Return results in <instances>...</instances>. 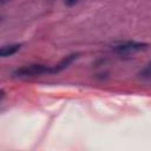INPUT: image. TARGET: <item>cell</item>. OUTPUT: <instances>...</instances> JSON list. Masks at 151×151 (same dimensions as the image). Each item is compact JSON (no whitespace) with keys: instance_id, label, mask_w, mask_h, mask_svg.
<instances>
[{"instance_id":"4","label":"cell","mask_w":151,"mask_h":151,"mask_svg":"<svg viewBox=\"0 0 151 151\" xmlns=\"http://www.w3.org/2000/svg\"><path fill=\"white\" fill-rule=\"evenodd\" d=\"M143 77H151V64L147 65V67L142 72Z\"/></svg>"},{"instance_id":"2","label":"cell","mask_w":151,"mask_h":151,"mask_svg":"<svg viewBox=\"0 0 151 151\" xmlns=\"http://www.w3.org/2000/svg\"><path fill=\"white\" fill-rule=\"evenodd\" d=\"M146 47H147V44H144V42L126 41V42H123V44H119V45L114 46L113 51H116L118 53H133V52L142 51Z\"/></svg>"},{"instance_id":"3","label":"cell","mask_w":151,"mask_h":151,"mask_svg":"<svg viewBox=\"0 0 151 151\" xmlns=\"http://www.w3.org/2000/svg\"><path fill=\"white\" fill-rule=\"evenodd\" d=\"M21 45L20 44H13V45H7V46H2L0 50V55L1 57H9L12 54H14L15 52H18L20 50Z\"/></svg>"},{"instance_id":"6","label":"cell","mask_w":151,"mask_h":151,"mask_svg":"<svg viewBox=\"0 0 151 151\" xmlns=\"http://www.w3.org/2000/svg\"><path fill=\"white\" fill-rule=\"evenodd\" d=\"M0 1H1V4H2V5H4V4H6V2H7V1H11V0H0Z\"/></svg>"},{"instance_id":"5","label":"cell","mask_w":151,"mask_h":151,"mask_svg":"<svg viewBox=\"0 0 151 151\" xmlns=\"http://www.w3.org/2000/svg\"><path fill=\"white\" fill-rule=\"evenodd\" d=\"M79 0H64V2L66 4V5H68V6H72V5H74V4H77Z\"/></svg>"},{"instance_id":"1","label":"cell","mask_w":151,"mask_h":151,"mask_svg":"<svg viewBox=\"0 0 151 151\" xmlns=\"http://www.w3.org/2000/svg\"><path fill=\"white\" fill-rule=\"evenodd\" d=\"M44 73H54V67L52 66H46V65H28L20 67L13 72V76L15 77H34V76H40Z\"/></svg>"}]
</instances>
